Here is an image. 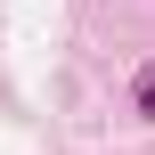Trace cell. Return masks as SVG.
<instances>
[{
    "label": "cell",
    "mask_w": 155,
    "mask_h": 155,
    "mask_svg": "<svg viewBox=\"0 0 155 155\" xmlns=\"http://www.w3.org/2000/svg\"><path fill=\"white\" fill-rule=\"evenodd\" d=\"M139 114H147V123H155V65H147V74H139Z\"/></svg>",
    "instance_id": "6da1fadb"
}]
</instances>
